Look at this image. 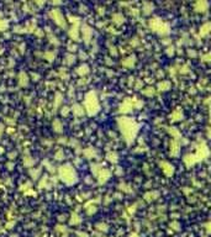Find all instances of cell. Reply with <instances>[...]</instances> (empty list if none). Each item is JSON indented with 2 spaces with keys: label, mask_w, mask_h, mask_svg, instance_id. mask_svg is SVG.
Segmentation results:
<instances>
[{
  "label": "cell",
  "mask_w": 211,
  "mask_h": 237,
  "mask_svg": "<svg viewBox=\"0 0 211 237\" xmlns=\"http://www.w3.org/2000/svg\"><path fill=\"white\" fill-rule=\"evenodd\" d=\"M158 88H159V90H168L170 88V83L168 80H163V82H161L158 84Z\"/></svg>",
  "instance_id": "obj_13"
},
{
  "label": "cell",
  "mask_w": 211,
  "mask_h": 237,
  "mask_svg": "<svg viewBox=\"0 0 211 237\" xmlns=\"http://www.w3.org/2000/svg\"><path fill=\"white\" fill-rule=\"evenodd\" d=\"M143 5H145V9H143V10H145V13H146V14H149V13H151V10L153 9V5H152V4H149V3H145Z\"/></svg>",
  "instance_id": "obj_24"
},
{
  "label": "cell",
  "mask_w": 211,
  "mask_h": 237,
  "mask_svg": "<svg viewBox=\"0 0 211 237\" xmlns=\"http://www.w3.org/2000/svg\"><path fill=\"white\" fill-rule=\"evenodd\" d=\"M63 114L64 115L68 114V108H63V109H62V115H63Z\"/></svg>",
  "instance_id": "obj_27"
},
{
  "label": "cell",
  "mask_w": 211,
  "mask_h": 237,
  "mask_svg": "<svg viewBox=\"0 0 211 237\" xmlns=\"http://www.w3.org/2000/svg\"><path fill=\"white\" fill-rule=\"evenodd\" d=\"M73 113H74L75 115L80 116V115L84 114V109H83L80 105H74V106H73Z\"/></svg>",
  "instance_id": "obj_14"
},
{
  "label": "cell",
  "mask_w": 211,
  "mask_h": 237,
  "mask_svg": "<svg viewBox=\"0 0 211 237\" xmlns=\"http://www.w3.org/2000/svg\"><path fill=\"white\" fill-rule=\"evenodd\" d=\"M189 56H193V57H195V56H196V53H195L194 51H189Z\"/></svg>",
  "instance_id": "obj_28"
},
{
  "label": "cell",
  "mask_w": 211,
  "mask_h": 237,
  "mask_svg": "<svg viewBox=\"0 0 211 237\" xmlns=\"http://www.w3.org/2000/svg\"><path fill=\"white\" fill-rule=\"evenodd\" d=\"M112 19H114V21H115V22H117V24H121V22L124 21V16H122L121 14H115V15L112 16Z\"/></svg>",
  "instance_id": "obj_21"
},
{
  "label": "cell",
  "mask_w": 211,
  "mask_h": 237,
  "mask_svg": "<svg viewBox=\"0 0 211 237\" xmlns=\"http://www.w3.org/2000/svg\"><path fill=\"white\" fill-rule=\"evenodd\" d=\"M59 177L68 184H72L77 180V174H75L74 169L69 166H63L59 168Z\"/></svg>",
  "instance_id": "obj_3"
},
{
  "label": "cell",
  "mask_w": 211,
  "mask_h": 237,
  "mask_svg": "<svg viewBox=\"0 0 211 237\" xmlns=\"http://www.w3.org/2000/svg\"><path fill=\"white\" fill-rule=\"evenodd\" d=\"M182 116H183V114H182V111H180V110H175V111H174V113L170 115V118H173V120H180Z\"/></svg>",
  "instance_id": "obj_17"
},
{
  "label": "cell",
  "mask_w": 211,
  "mask_h": 237,
  "mask_svg": "<svg viewBox=\"0 0 211 237\" xmlns=\"http://www.w3.org/2000/svg\"><path fill=\"white\" fill-rule=\"evenodd\" d=\"M85 109L88 111L89 115H94L98 110H99V104H98V99L94 92H90L85 95Z\"/></svg>",
  "instance_id": "obj_2"
},
{
  "label": "cell",
  "mask_w": 211,
  "mask_h": 237,
  "mask_svg": "<svg viewBox=\"0 0 211 237\" xmlns=\"http://www.w3.org/2000/svg\"><path fill=\"white\" fill-rule=\"evenodd\" d=\"M133 63H135V57H128V58L122 61V64L126 66V67H132Z\"/></svg>",
  "instance_id": "obj_15"
},
{
  "label": "cell",
  "mask_w": 211,
  "mask_h": 237,
  "mask_svg": "<svg viewBox=\"0 0 211 237\" xmlns=\"http://www.w3.org/2000/svg\"><path fill=\"white\" fill-rule=\"evenodd\" d=\"M149 25H151V27L153 29V31H156V32H158V34L164 35V34H168L169 32L168 25L164 24V22H162V20H159V19L151 20Z\"/></svg>",
  "instance_id": "obj_4"
},
{
  "label": "cell",
  "mask_w": 211,
  "mask_h": 237,
  "mask_svg": "<svg viewBox=\"0 0 211 237\" xmlns=\"http://www.w3.org/2000/svg\"><path fill=\"white\" fill-rule=\"evenodd\" d=\"M143 94H145V95H148V97H151V95L154 94V90H153V88H146V89L143 90Z\"/></svg>",
  "instance_id": "obj_25"
},
{
  "label": "cell",
  "mask_w": 211,
  "mask_h": 237,
  "mask_svg": "<svg viewBox=\"0 0 211 237\" xmlns=\"http://www.w3.org/2000/svg\"><path fill=\"white\" fill-rule=\"evenodd\" d=\"M88 72H89L88 66H80V67L78 68V73H79L80 76H84V74H86Z\"/></svg>",
  "instance_id": "obj_19"
},
{
  "label": "cell",
  "mask_w": 211,
  "mask_h": 237,
  "mask_svg": "<svg viewBox=\"0 0 211 237\" xmlns=\"http://www.w3.org/2000/svg\"><path fill=\"white\" fill-rule=\"evenodd\" d=\"M131 109H132V104H131L130 101H127V100H126V101H125V103L121 105L120 111H121V113H128Z\"/></svg>",
  "instance_id": "obj_10"
},
{
  "label": "cell",
  "mask_w": 211,
  "mask_h": 237,
  "mask_svg": "<svg viewBox=\"0 0 211 237\" xmlns=\"http://www.w3.org/2000/svg\"><path fill=\"white\" fill-rule=\"evenodd\" d=\"M208 6H209V4L206 1H198L195 4V10L196 11H205L208 9Z\"/></svg>",
  "instance_id": "obj_9"
},
{
  "label": "cell",
  "mask_w": 211,
  "mask_h": 237,
  "mask_svg": "<svg viewBox=\"0 0 211 237\" xmlns=\"http://www.w3.org/2000/svg\"><path fill=\"white\" fill-rule=\"evenodd\" d=\"M119 125H120V129H121V132L122 135L125 136L127 142L132 141L136 132H137V125L135 121H132L131 118H119Z\"/></svg>",
  "instance_id": "obj_1"
},
{
  "label": "cell",
  "mask_w": 211,
  "mask_h": 237,
  "mask_svg": "<svg viewBox=\"0 0 211 237\" xmlns=\"http://www.w3.org/2000/svg\"><path fill=\"white\" fill-rule=\"evenodd\" d=\"M209 31H210V24L208 22V24H205L201 29H200V35H206V34H209Z\"/></svg>",
  "instance_id": "obj_16"
},
{
  "label": "cell",
  "mask_w": 211,
  "mask_h": 237,
  "mask_svg": "<svg viewBox=\"0 0 211 237\" xmlns=\"http://www.w3.org/2000/svg\"><path fill=\"white\" fill-rule=\"evenodd\" d=\"M27 82H28V80H27V76H26L25 73H21V74H20V84H21V85H26Z\"/></svg>",
  "instance_id": "obj_22"
},
{
  "label": "cell",
  "mask_w": 211,
  "mask_h": 237,
  "mask_svg": "<svg viewBox=\"0 0 211 237\" xmlns=\"http://www.w3.org/2000/svg\"><path fill=\"white\" fill-rule=\"evenodd\" d=\"M107 161H110V162H117V155L116 153H112V152H110V153H107Z\"/></svg>",
  "instance_id": "obj_18"
},
{
  "label": "cell",
  "mask_w": 211,
  "mask_h": 237,
  "mask_svg": "<svg viewBox=\"0 0 211 237\" xmlns=\"http://www.w3.org/2000/svg\"><path fill=\"white\" fill-rule=\"evenodd\" d=\"M158 192H149V193H147L146 195H145V199L147 200V201H152V200H154V199H157L158 198Z\"/></svg>",
  "instance_id": "obj_12"
},
{
  "label": "cell",
  "mask_w": 211,
  "mask_h": 237,
  "mask_svg": "<svg viewBox=\"0 0 211 237\" xmlns=\"http://www.w3.org/2000/svg\"><path fill=\"white\" fill-rule=\"evenodd\" d=\"M170 153L173 156H177L179 153V143L175 140H173L172 143H170Z\"/></svg>",
  "instance_id": "obj_8"
},
{
  "label": "cell",
  "mask_w": 211,
  "mask_h": 237,
  "mask_svg": "<svg viewBox=\"0 0 211 237\" xmlns=\"http://www.w3.org/2000/svg\"><path fill=\"white\" fill-rule=\"evenodd\" d=\"M83 34H84L85 42H88V41L90 40V35H91V30H90V27H89V26H86V25L83 26Z\"/></svg>",
  "instance_id": "obj_11"
},
{
  "label": "cell",
  "mask_w": 211,
  "mask_h": 237,
  "mask_svg": "<svg viewBox=\"0 0 211 237\" xmlns=\"http://www.w3.org/2000/svg\"><path fill=\"white\" fill-rule=\"evenodd\" d=\"M161 167H162L163 172H164V173H166L168 177H170V176L174 173V168H173V166H172V164H169V163H167V162L161 163Z\"/></svg>",
  "instance_id": "obj_6"
},
{
  "label": "cell",
  "mask_w": 211,
  "mask_h": 237,
  "mask_svg": "<svg viewBox=\"0 0 211 237\" xmlns=\"http://www.w3.org/2000/svg\"><path fill=\"white\" fill-rule=\"evenodd\" d=\"M51 16L53 18V20L59 25V26H65V21H64V18L63 15L61 14V11L58 10V9H54V10H52L51 11Z\"/></svg>",
  "instance_id": "obj_5"
},
{
  "label": "cell",
  "mask_w": 211,
  "mask_h": 237,
  "mask_svg": "<svg viewBox=\"0 0 211 237\" xmlns=\"http://www.w3.org/2000/svg\"><path fill=\"white\" fill-rule=\"evenodd\" d=\"M69 35H70V37H72L73 40H78V30H77L75 26L72 29V31L69 32Z\"/></svg>",
  "instance_id": "obj_20"
},
{
  "label": "cell",
  "mask_w": 211,
  "mask_h": 237,
  "mask_svg": "<svg viewBox=\"0 0 211 237\" xmlns=\"http://www.w3.org/2000/svg\"><path fill=\"white\" fill-rule=\"evenodd\" d=\"M170 134H173V136H175V137H179V132H178L175 129H172V130H170Z\"/></svg>",
  "instance_id": "obj_26"
},
{
  "label": "cell",
  "mask_w": 211,
  "mask_h": 237,
  "mask_svg": "<svg viewBox=\"0 0 211 237\" xmlns=\"http://www.w3.org/2000/svg\"><path fill=\"white\" fill-rule=\"evenodd\" d=\"M109 177H110V172L107 169H101L99 172V182L100 183H105L106 180L109 179Z\"/></svg>",
  "instance_id": "obj_7"
},
{
  "label": "cell",
  "mask_w": 211,
  "mask_h": 237,
  "mask_svg": "<svg viewBox=\"0 0 211 237\" xmlns=\"http://www.w3.org/2000/svg\"><path fill=\"white\" fill-rule=\"evenodd\" d=\"M53 126H54V130H56L57 132L62 131V125H61V122H59L58 120H54V122H53Z\"/></svg>",
  "instance_id": "obj_23"
}]
</instances>
